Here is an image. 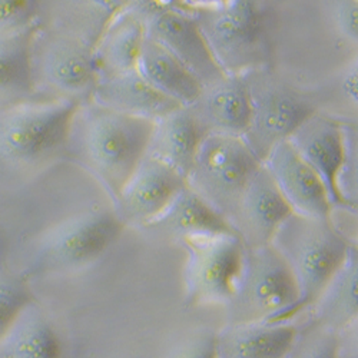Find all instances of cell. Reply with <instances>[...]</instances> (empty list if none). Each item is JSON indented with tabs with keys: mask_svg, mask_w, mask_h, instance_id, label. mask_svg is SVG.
<instances>
[{
	"mask_svg": "<svg viewBox=\"0 0 358 358\" xmlns=\"http://www.w3.org/2000/svg\"><path fill=\"white\" fill-rule=\"evenodd\" d=\"M154 122L85 102L76 106L66 154L91 172L115 199L146 154Z\"/></svg>",
	"mask_w": 358,
	"mask_h": 358,
	"instance_id": "cell-1",
	"label": "cell"
},
{
	"mask_svg": "<svg viewBox=\"0 0 358 358\" xmlns=\"http://www.w3.org/2000/svg\"><path fill=\"white\" fill-rule=\"evenodd\" d=\"M76 106L31 98L0 108V185L24 182L66 154Z\"/></svg>",
	"mask_w": 358,
	"mask_h": 358,
	"instance_id": "cell-2",
	"label": "cell"
},
{
	"mask_svg": "<svg viewBox=\"0 0 358 358\" xmlns=\"http://www.w3.org/2000/svg\"><path fill=\"white\" fill-rule=\"evenodd\" d=\"M215 64L228 76L270 66L274 12L250 0L184 2Z\"/></svg>",
	"mask_w": 358,
	"mask_h": 358,
	"instance_id": "cell-3",
	"label": "cell"
},
{
	"mask_svg": "<svg viewBox=\"0 0 358 358\" xmlns=\"http://www.w3.org/2000/svg\"><path fill=\"white\" fill-rule=\"evenodd\" d=\"M351 240L333 220H311L289 214L277 228L270 245L291 273L296 303L289 321L308 311L343 261Z\"/></svg>",
	"mask_w": 358,
	"mask_h": 358,
	"instance_id": "cell-4",
	"label": "cell"
},
{
	"mask_svg": "<svg viewBox=\"0 0 358 358\" xmlns=\"http://www.w3.org/2000/svg\"><path fill=\"white\" fill-rule=\"evenodd\" d=\"M29 72L34 98L85 103L98 82L94 49L36 24L29 42Z\"/></svg>",
	"mask_w": 358,
	"mask_h": 358,
	"instance_id": "cell-5",
	"label": "cell"
},
{
	"mask_svg": "<svg viewBox=\"0 0 358 358\" xmlns=\"http://www.w3.org/2000/svg\"><path fill=\"white\" fill-rule=\"evenodd\" d=\"M296 288L285 262L271 245L244 248L234 292L225 306L227 324L289 322Z\"/></svg>",
	"mask_w": 358,
	"mask_h": 358,
	"instance_id": "cell-6",
	"label": "cell"
},
{
	"mask_svg": "<svg viewBox=\"0 0 358 358\" xmlns=\"http://www.w3.org/2000/svg\"><path fill=\"white\" fill-rule=\"evenodd\" d=\"M124 225L112 213L87 211L59 221L29 244L31 274H59L82 270L102 257Z\"/></svg>",
	"mask_w": 358,
	"mask_h": 358,
	"instance_id": "cell-7",
	"label": "cell"
},
{
	"mask_svg": "<svg viewBox=\"0 0 358 358\" xmlns=\"http://www.w3.org/2000/svg\"><path fill=\"white\" fill-rule=\"evenodd\" d=\"M261 162L238 136L205 135L185 178L195 192L225 222Z\"/></svg>",
	"mask_w": 358,
	"mask_h": 358,
	"instance_id": "cell-8",
	"label": "cell"
},
{
	"mask_svg": "<svg viewBox=\"0 0 358 358\" xmlns=\"http://www.w3.org/2000/svg\"><path fill=\"white\" fill-rule=\"evenodd\" d=\"M179 245L185 251L184 304L225 308L244 255L240 236L232 231L205 232L187 236Z\"/></svg>",
	"mask_w": 358,
	"mask_h": 358,
	"instance_id": "cell-9",
	"label": "cell"
},
{
	"mask_svg": "<svg viewBox=\"0 0 358 358\" xmlns=\"http://www.w3.org/2000/svg\"><path fill=\"white\" fill-rule=\"evenodd\" d=\"M243 78L250 99V122L241 139L262 164L266 154L287 141L315 109L278 79L270 66L248 72Z\"/></svg>",
	"mask_w": 358,
	"mask_h": 358,
	"instance_id": "cell-10",
	"label": "cell"
},
{
	"mask_svg": "<svg viewBox=\"0 0 358 358\" xmlns=\"http://www.w3.org/2000/svg\"><path fill=\"white\" fill-rule=\"evenodd\" d=\"M148 39L157 42L206 86L225 76L184 2H131Z\"/></svg>",
	"mask_w": 358,
	"mask_h": 358,
	"instance_id": "cell-11",
	"label": "cell"
},
{
	"mask_svg": "<svg viewBox=\"0 0 358 358\" xmlns=\"http://www.w3.org/2000/svg\"><path fill=\"white\" fill-rule=\"evenodd\" d=\"M187 185L185 179L165 164L145 155L115 202V215L125 227L142 228L152 221Z\"/></svg>",
	"mask_w": 358,
	"mask_h": 358,
	"instance_id": "cell-12",
	"label": "cell"
},
{
	"mask_svg": "<svg viewBox=\"0 0 358 358\" xmlns=\"http://www.w3.org/2000/svg\"><path fill=\"white\" fill-rule=\"evenodd\" d=\"M291 214L311 220H331L333 203L318 175L287 141L275 145L262 161Z\"/></svg>",
	"mask_w": 358,
	"mask_h": 358,
	"instance_id": "cell-13",
	"label": "cell"
},
{
	"mask_svg": "<svg viewBox=\"0 0 358 358\" xmlns=\"http://www.w3.org/2000/svg\"><path fill=\"white\" fill-rule=\"evenodd\" d=\"M291 214L271 176L261 166L250 178L227 224L244 247L270 245L281 222Z\"/></svg>",
	"mask_w": 358,
	"mask_h": 358,
	"instance_id": "cell-14",
	"label": "cell"
},
{
	"mask_svg": "<svg viewBox=\"0 0 358 358\" xmlns=\"http://www.w3.org/2000/svg\"><path fill=\"white\" fill-rule=\"evenodd\" d=\"M187 109L203 136L243 138L250 122V99L244 78L225 75L202 86L198 98Z\"/></svg>",
	"mask_w": 358,
	"mask_h": 358,
	"instance_id": "cell-15",
	"label": "cell"
},
{
	"mask_svg": "<svg viewBox=\"0 0 358 358\" xmlns=\"http://www.w3.org/2000/svg\"><path fill=\"white\" fill-rule=\"evenodd\" d=\"M287 142L322 181L334 210H341L336 176L343 158L340 121L314 112L298 125Z\"/></svg>",
	"mask_w": 358,
	"mask_h": 358,
	"instance_id": "cell-16",
	"label": "cell"
},
{
	"mask_svg": "<svg viewBox=\"0 0 358 358\" xmlns=\"http://www.w3.org/2000/svg\"><path fill=\"white\" fill-rule=\"evenodd\" d=\"M127 2L117 0H45L38 23L95 49L106 26Z\"/></svg>",
	"mask_w": 358,
	"mask_h": 358,
	"instance_id": "cell-17",
	"label": "cell"
},
{
	"mask_svg": "<svg viewBox=\"0 0 358 358\" xmlns=\"http://www.w3.org/2000/svg\"><path fill=\"white\" fill-rule=\"evenodd\" d=\"M298 322L224 324L217 331V358H285Z\"/></svg>",
	"mask_w": 358,
	"mask_h": 358,
	"instance_id": "cell-18",
	"label": "cell"
},
{
	"mask_svg": "<svg viewBox=\"0 0 358 358\" xmlns=\"http://www.w3.org/2000/svg\"><path fill=\"white\" fill-rule=\"evenodd\" d=\"M91 102L108 110L157 122L178 106L146 83L136 69L99 78Z\"/></svg>",
	"mask_w": 358,
	"mask_h": 358,
	"instance_id": "cell-19",
	"label": "cell"
},
{
	"mask_svg": "<svg viewBox=\"0 0 358 358\" xmlns=\"http://www.w3.org/2000/svg\"><path fill=\"white\" fill-rule=\"evenodd\" d=\"M141 231L155 240L179 244L191 235L232 229L185 185L152 221L141 228Z\"/></svg>",
	"mask_w": 358,
	"mask_h": 358,
	"instance_id": "cell-20",
	"label": "cell"
},
{
	"mask_svg": "<svg viewBox=\"0 0 358 358\" xmlns=\"http://www.w3.org/2000/svg\"><path fill=\"white\" fill-rule=\"evenodd\" d=\"M307 313V321L334 333L358 317V248L352 243Z\"/></svg>",
	"mask_w": 358,
	"mask_h": 358,
	"instance_id": "cell-21",
	"label": "cell"
},
{
	"mask_svg": "<svg viewBox=\"0 0 358 358\" xmlns=\"http://www.w3.org/2000/svg\"><path fill=\"white\" fill-rule=\"evenodd\" d=\"M145 39L143 20L131 2H127L109 22L94 49L98 79L136 69Z\"/></svg>",
	"mask_w": 358,
	"mask_h": 358,
	"instance_id": "cell-22",
	"label": "cell"
},
{
	"mask_svg": "<svg viewBox=\"0 0 358 358\" xmlns=\"http://www.w3.org/2000/svg\"><path fill=\"white\" fill-rule=\"evenodd\" d=\"M202 138L189 110L176 108L154 122L145 155L158 159L185 179Z\"/></svg>",
	"mask_w": 358,
	"mask_h": 358,
	"instance_id": "cell-23",
	"label": "cell"
},
{
	"mask_svg": "<svg viewBox=\"0 0 358 358\" xmlns=\"http://www.w3.org/2000/svg\"><path fill=\"white\" fill-rule=\"evenodd\" d=\"M138 73L152 89L181 108H188L199 95L202 85L162 46L145 39L138 64Z\"/></svg>",
	"mask_w": 358,
	"mask_h": 358,
	"instance_id": "cell-24",
	"label": "cell"
},
{
	"mask_svg": "<svg viewBox=\"0 0 358 358\" xmlns=\"http://www.w3.org/2000/svg\"><path fill=\"white\" fill-rule=\"evenodd\" d=\"M0 358H64L61 340L35 301L22 310L0 340Z\"/></svg>",
	"mask_w": 358,
	"mask_h": 358,
	"instance_id": "cell-25",
	"label": "cell"
},
{
	"mask_svg": "<svg viewBox=\"0 0 358 358\" xmlns=\"http://www.w3.org/2000/svg\"><path fill=\"white\" fill-rule=\"evenodd\" d=\"M36 24L15 34L0 35V108L34 98L29 42Z\"/></svg>",
	"mask_w": 358,
	"mask_h": 358,
	"instance_id": "cell-26",
	"label": "cell"
},
{
	"mask_svg": "<svg viewBox=\"0 0 358 358\" xmlns=\"http://www.w3.org/2000/svg\"><path fill=\"white\" fill-rule=\"evenodd\" d=\"M343 158L336 176L341 210L358 215V121H340Z\"/></svg>",
	"mask_w": 358,
	"mask_h": 358,
	"instance_id": "cell-27",
	"label": "cell"
},
{
	"mask_svg": "<svg viewBox=\"0 0 358 358\" xmlns=\"http://www.w3.org/2000/svg\"><path fill=\"white\" fill-rule=\"evenodd\" d=\"M34 301L24 278L0 266V340L22 310Z\"/></svg>",
	"mask_w": 358,
	"mask_h": 358,
	"instance_id": "cell-28",
	"label": "cell"
},
{
	"mask_svg": "<svg viewBox=\"0 0 358 358\" xmlns=\"http://www.w3.org/2000/svg\"><path fill=\"white\" fill-rule=\"evenodd\" d=\"M298 334L285 358H336V333L310 321L298 324Z\"/></svg>",
	"mask_w": 358,
	"mask_h": 358,
	"instance_id": "cell-29",
	"label": "cell"
},
{
	"mask_svg": "<svg viewBox=\"0 0 358 358\" xmlns=\"http://www.w3.org/2000/svg\"><path fill=\"white\" fill-rule=\"evenodd\" d=\"M165 358H217V331L195 328L179 338Z\"/></svg>",
	"mask_w": 358,
	"mask_h": 358,
	"instance_id": "cell-30",
	"label": "cell"
},
{
	"mask_svg": "<svg viewBox=\"0 0 358 358\" xmlns=\"http://www.w3.org/2000/svg\"><path fill=\"white\" fill-rule=\"evenodd\" d=\"M39 0H0V35L15 34L38 23Z\"/></svg>",
	"mask_w": 358,
	"mask_h": 358,
	"instance_id": "cell-31",
	"label": "cell"
},
{
	"mask_svg": "<svg viewBox=\"0 0 358 358\" xmlns=\"http://www.w3.org/2000/svg\"><path fill=\"white\" fill-rule=\"evenodd\" d=\"M331 10L340 34L348 41L358 43V0L334 2Z\"/></svg>",
	"mask_w": 358,
	"mask_h": 358,
	"instance_id": "cell-32",
	"label": "cell"
},
{
	"mask_svg": "<svg viewBox=\"0 0 358 358\" xmlns=\"http://www.w3.org/2000/svg\"><path fill=\"white\" fill-rule=\"evenodd\" d=\"M336 358H358V317L336 333Z\"/></svg>",
	"mask_w": 358,
	"mask_h": 358,
	"instance_id": "cell-33",
	"label": "cell"
},
{
	"mask_svg": "<svg viewBox=\"0 0 358 358\" xmlns=\"http://www.w3.org/2000/svg\"><path fill=\"white\" fill-rule=\"evenodd\" d=\"M341 89L352 103L358 105V56L345 68L341 78Z\"/></svg>",
	"mask_w": 358,
	"mask_h": 358,
	"instance_id": "cell-34",
	"label": "cell"
},
{
	"mask_svg": "<svg viewBox=\"0 0 358 358\" xmlns=\"http://www.w3.org/2000/svg\"><path fill=\"white\" fill-rule=\"evenodd\" d=\"M351 243L358 248V228H357V234H355V236L351 240Z\"/></svg>",
	"mask_w": 358,
	"mask_h": 358,
	"instance_id": "cell-35",
	"label": "cell"
}]
</instances>
